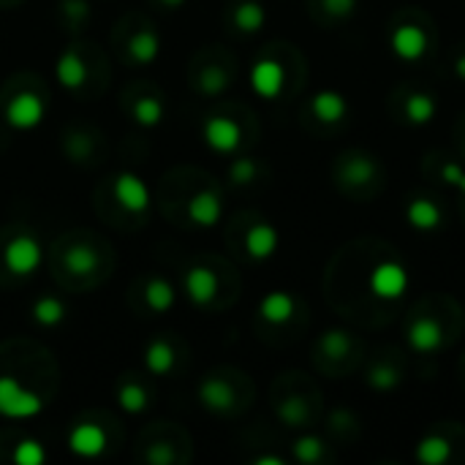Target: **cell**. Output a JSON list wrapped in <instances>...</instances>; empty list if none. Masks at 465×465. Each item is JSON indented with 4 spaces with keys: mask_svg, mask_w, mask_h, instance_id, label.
I'll use <instances>...</instances> for the list:
<instances>
[{
    "mask_svg": "<svg viewBox=\"0 0 465 465\" xmlns=\"http://www.w3.org/2000/svg\"><path fill=\"white\" fill-rule=\"evenodd\" d=\"M335 180L351 199H370L384 188V166L362 150H348L335 164Z\"/></svg>",
    "mask_w": 465,
    "mask_h": 465,
    "instance_id": "1",
    "label": "cell"
},
{
    "mask_svg": "<svg viewBox=\"0 0 465 465\" xmlns=\"http://www.w3.org/2000/svg\"><path fill=\"white\" fill-rule=\"evenodd\" d=\"M360 354H362V346L356 343V338L346 330H330L316 343L318 362L330 373H346V370L356 368L362 360Z\"/></svg>",
    "mask_w": 465,
    "mask_h": 465,
    "instance_id": "2",
    "label": "cell"
},
{
    "mask_svg": "<svg viewBox=\"0 0 465 465\" xmlns=\"http://www.w3.org/2000/svg\"><path fill=\"white\" fill-rule=\"evenodd\" d=\"M449 327L444 324L441 316H433V310H424L416 308L408 318V327H406V340L414 351L419 354H431V351H438L449 338H446Z\"/></svg>",
    "mask_w": 465,
    "mask_h": 465,
    "instance_id": "3",
    "label": "cell"
},
{
    "mask_svg": "<svg viewBox=\"0 0 465 465\" xmlns=\"http://www.w3.org/2000/svg\"><path fill=\"white\" fill-rule=\"evenodd\" d=\"M44 408V400L33 395L25 386H19L17 378L4 376L0 378V414L6 416H33Z\"/></svg>",
    "mask_w": 465,
    "mask_h": 465,
    "instance_id": "4",
    "label": "cell"
},
{
    "mask_svg": "<svg viewBox=\"0 0 465 465\" xmlns=\"http://www.w3.org/2000/svg\"><path fill=\"white\" fill-rule=\"evenodd\" d=\"M4 262L14 275H30L39 270L42 264V245L33 234H17L6 250H4Z\"/></svg>",
    "mask_w": 465,
    "mask_h": 465,
    "instance_id": "5",
    "label": "cell"
},
{
    "mask_svg": "<svg viewBox=\"0 0 465 465\" xmlns=\"http://www.w3.org/2000/svg\"><path fill=\"white\" fill-rule=\"evenodd\" d=\"M392 50L403 60H422L431 50V30L414 22H400L392 27Z\"/></svg>",
    "mask_w": 465,
    "mask_h": 465,
    "instance_id": "6",
    "label": "cell"
},
{
    "mask_svg": "<svg viewBox=\"0 0 465 465\" xmlns=\"http://www.w3.org/2000/svg\"><path fill=\"white\" fill-rule=\"evenodd\" d=\"M406 270L398 262H381L370 275V289L378 300H398L406 292Z\"/></svg>",
    "mask_w": 465,
    "mask_h": 465,
    "instance_id": "7",
    "label": "cell"
},
{
    "mask_svg": "<svg viewBox=\"0 0 465 465\" xmlns=\"http://www.w3.org/2000/svg\"><path fill=\"white\" fill-rule=\"evenodd\" d=\"M42 118H44V103H42L39 95H33V93H19L6 106V120L19 131L35 128L42 123Z\"/></svg>",
    "mask_w": 465,
    "mask_h": 465,
    "instance_id": "8",
    "label": "cell"
},
{
    "mask_svg": "<svg viewBox=\"0 0 465 465\" xmlns=\"http://www.w3.org/2000/svg\"><path fill=\"white\" fill-rule=\"evenodd\" d=\"M204 139L212 150L218 153H232L240 148V139H242V131L234 120L229 118H210L207 126H204Z\"/></svg>",
    "mask_w": 465,
    "mask_h": 465,
    "instance_id": "9",
    "label": "cell"
},
{
    "mask_svg": "<svg viewBox=\"0 0 465 465\" xmlns=\"http://www.w3.org/2000/svg\"><path fill=\"white\" fill-rule=\"evenodd\" d=\"M115 196H118V202H120L126 210H131V212H145L148 204H150V191H148V186L141 183L136 174H131V172L118 174V180H115Z\"/></svg>",
    "mask_w": 465,
    "mask_h": 465,
    "instance_id": "10",
    "label": "cell"
},
{
    "mask_svg": "<svg viewBox=\"0 0 465 465\" xmlns=\"http://www.w3.org/2000/svg\"><path fill=\"white\" fill-rule=\"evenodd\" d=\"M199 400L204 408L210 411H216V414H224V411H232L234 403H237V395H234V389L229 381L224 378H204L202 386H199Z\"/></svg>",
    "mask_w": 465,
    "mask_h": 465,
    "instance_id": "11",
    "label": "cell"
},
{
    "mask_svg": "<svg viewBox=\"0 0 465 465\" xmlns=\"http://www.w3.org/2000/svg\"><path fill=\"white\" fill-rule=\"evenodd\" d=\"M310 112L318 123H324V126H338L346 120L348 115V103L340 93H332V90H321L313 95L310 101Z\"/></svg>",
    "mask_w": 465,
    "mask_h": 465,
    "instance_id": "12",
    "label": "cell"
},
{
    "mask_svg": "<svg viewBox=\"0 0 465 465\" xmlns=\"http://www.w3.org/2000/svg\"><path fill=\"white\" fill-rule=\"evenodd\" d=\"M250 82H254V90L262 98H278V93L283 90V65L272 57L259 60L250 71Z\"/></svg>",
    "mask_w": 465,
    "mask_h": 465,
    "instance_id": "13",
    "label": "cell"
},
{
    "mask_svg": "<svg viewBox=\"0 0 465 465\" xmlns=\"http://www.w3.org/2000/svg\"><path fill=\"white\" fill-rule=\"evenodd\" d=\"M186 292L188 300L196 305H210L218 294V275L207 267H191L186 275Z\"/></svg>",
    "mask_w": 465,
    "mask_h": 465,
    "instance_id": "14",
    "label": "cell"
},
{
    "mask_svg": "<svg viewBox=\"0 0 465 465\" xmlns=\"http://www.w3.org/2000/svg\"><path fill=\"white\" fill-rule=\"evenodd\" d=\"M68 446H71V452H77V454H82V457H95V454H101V452L106 449V433H103V427L90 424V422L77 424L74 431H71V436H68Z\"/></svg>",
    "mask_w": 465,
    "mask_h": 465,
    "instance_id": "15",
    "label": "cell"
},
{
    "mask_svg": "<svg viewBox=\"0 0 465 465\" xmlns=\"http://www.w3.org/2000/svg\"><path fill=\"white\" fill-rule=\"evenodd\" d=\"M406 216L411 221L414 229L419 232H433L444 224V210L438 207V202H433L431 196H416L408 202Z\"/></svg>",
    "mask_w": 465,
    "mask_h": 465,
    "instance_id": "16",
    "label": "cell"
},
{
    "mask_svg": "<svg viewBox=\"0 0 465 465\" xmlns=\"http://www.w3.org/2000/svg\"><path fill=\"white\" fill-rule=\"evenodd\" d=\"M400 101H403L400 115H403L406 123L424 126V123H431L436 118V98H433V93H427V90L403 93Z\"/></svg>",
    "mask_w": 465,
    "mask_h": 465,
    "instance_id": "17",
    "label": "cell"
},
{
    "mask_svg": "<svg viewBox=\"0 0 465 465\" xmlns=\"http://www.w3.org/2000/svg\"><path fill=\"white\" fill-rule=\"evenodd\" d=\"M400 381H403V368H400V362H398V354H384V356H378V360H376V362L370 365V370H368V384H370L373 389H381V392L395 389Z\"/></svg>",
    "mask_w": 465,
    "mask_h": 465,
    "instance_id": "18",
    "label": "cell"
},
{
    "mask_svg": "<svg viewBox=\"0 0 465 465\" xmlns=\"http://www.w3.org/2000/svg\"><path fill=\"white\" fill-rule=\"evenodd\" d=\"M188 216L194 224L210 229V226H216L218 218H221V196L216 191H199L191 202H188Z\"/></svg>",
    "mask_w": 465,
    "mask_h": 465,
    "instance_id": "19",
    "label": "cell"
},
{
    "mask_svg": "<svg viewBox=\"0 0 465 465\" xmlns=\"http://www.w3.org/2000/svg\"><path fill=\"white\" fill-rule=\"evenodd\" d=\"M278 248V232L270 224H256L250 226L245 234V250L254 259H270Z\"/></svg>",
    "mask_w": 465,
    "mask_h": 465,
    "instance_id": "20",
    "label": "cell"
},
{
    "mask_svg": "<svg viewBox=\"0 0 465 465\" xmlns=\"http://www.w3.org/2000/svg\"><path fill=\"white\" fill-rule=\"evenodd\" d=\"M259 313L264 321H270V324H286L294 313H297V302L292 294H286V292H272L262 300L259 305Z\"/></svg>",
    "mask_w": 465,
    "mask_h": 465,
    "instance_id": "21",
    "label": "cell"
},
{
    "mask_svg": "<svg viewBox=\"0 0 465 465\" xmlns=\"http://www.w3.org/2000/svg\"><path fill=\"white\" fill-rule=\"evenodd\" d=\"M85 80H88L85 60L77 52H63L57 60V82L68 90H77L85 85Z\"/></svg>",
    "mask_w": 465,
    "mask_h": 465,
    "instance_id": "22",
    "label": "cell"
},
{
    "mask_svg": "<svg viewBox=\"0 0 465 465\" xmlns=\"http://www.w3.org/2000/svg\"><path fill=\"white\" fill-rule=\"evenodd\" d=\"M158 52H161V39L156 30H139L128 44V55L136 63H153Z\"/></svg>",
    "mask_w": 465,
    "mask_h": 465,
    "instance_id": "23",
    "label": "cell"
},
{
    "mask_svg": "<svg viewBox=\"0 0 465 465\" xmlns=\"http://www.w3.org/2000/svg\"><path fill=\"white\" fill-rule=\"evenodd\" d=\"M145 365H148V370H153L158 376H164V373H169L174 368V348L169 346V340H153V343H148V348H145Z\"/></svg>",
    "mask_w": 465,
    "mask_h": 465,
    "instance_id": "24",
    "label": "cell"
},
{
    "mask_svg": "<svg viewBox=\"0 0 465 465\" xmlns=\"http://www.w3.org/2000/svg\"><path fill=\"white\" fill-rule=\"evenodd\" d=\"M452 457V441L446 433H431L419 444V460L424 462H444Z\"/></svg>",
    "mask_w": 465,
    "mask_h": 465,
    "instance_id": "25",
    "label": "cell"
},
{
    "mask_svg": "<svg viewBox=\"0 0 465 465\" xmlns=\"http://www.w3.org/2000/svg\"><path fill=\"white\" fill-rule=\"evenodd\" d=\"M264 9L256 4V0H242V4L234 9V25L242 33H256L264 25Z\"/></svg>",
    "mask_w": 465,
    "mask_h": 465,
    "instance_id": "26",
    "label": "cell"
},
{
    "mask_svg": "<svg viewBox=\"0 0 465 465\" xmlns=\"http://www.w3.org/2000/svg\"><path fill=\"white\" fill-rule=\"evenodd\" d=\"M145 297H148V305H150L153 310H158V313H166V310L174 305V300H177V297H174V289H172V283L164 280V278L148 280Z\"/></svg>",
    "mask_w": 465,
    "mask_h": 465,
    "instance_id": "27",
    "label": "cell"
},
{
    "mask_svg": "<svg viewBox=\"0 0 465 465\" xmlns=\"http://www.w3.org/2000/svg\"><path fill=\"white\" fill-rule=\"evenodd\" d=\"M33 318L44 327H55L65 318V305L55 297H42V300H35V305H33Z\"/></svg>",
    "mask_w": 465,
    "mask_h": 465,
    "instance_id": "28",
    "label": "cell"
},
{
    "mask_svg": "<svg viewBox=\"0 0 465 465\" xmlns=\"http://www.w3.org/2000/svg\"><path fill=\"white\" fill-rule=\"evenodd\" d=\"M65 267L71 272H77V275H88L98 267V256H95V250L88 248V245H74L65 254Z\"/></svg>",
    "mask_w": 465,
    "mask_h": 465,
    "instance_id": "29",
    "label": "cell"
},
{
    "mask_svg": "<svg viewBox=\"0 0 465 465\" xmlns=\"http://www.w3.org/2000/svg\"><path fill=\"white\" fill-rule=\"evenodd\" d=\"M118 403L123 411L128 414H139V411H145L148 408V392L141 389L136 381H126L118 392Z\"/></svg>",
    "mask_w": 465,
    "mask_h": 465,
    "instance_id": "30",
    "label": "cell"
},
{
    "mask_svg": "<svg viewBox=\"0 0 465 465\" xmlns=\"http://www.w3.org/2000/svg\"><path fill=\"white\" fill-rule=\"evenodd\" d=\"M278 414H280V419L286 422V424H310V406L300 398V395H294V398H286L280 406H278Z\"/></svg>",
    "mask_w": 465,
    "mask_h": 465,
    "instance_id": "31",
    "label": "cell"
},
{
    "mask_svg": "<svg viewBox=\"0 0 465 465\" xmlns=\"http://www.w3.org/2000/svg\"><path fill=\"white\" fill-rule=\"evenodd\" d=\"M161 118H164V106H161L158 98L148 95V98H139V101L133 103V120H136L139 126H148V128H150V126H158Z\"/></svg>",
    "mask_w": 465,
    "mask_h": 465,
    "instance_id": "32",
    "label": "cell"
},
{
    "mask_svg": "<svg viewBox=\"0 0 465 465\" xmlns=\"http://www.w3.org/2000/svg\"><path fill=\"white\" fill-rule=\"evenodd\" d=\"M44 460H47V452L39 441L27 438V441L17 444V449H14V462H19V465H39Z\"/></svg>",
    "mask_w": 465,
    "mask_h": 465,
    "instance_id": "33",
    "label": "cell"
},
{
    "mask_svg": "<svg viewBox=\"0 0 465 465\" xmlns=\"http://www.w3.org/2000/svg\"><path fill=\"white\" fill-rule=\"evenodd\" d=\"M256 174H259V166L254 158H240L232 164L229 169V177H232V183L234 186H248V183H254L256 180Z\"/></svg>",
    "mask_w": 465,
    "mask_h": 465,
    "instance_id": "34",
    "label": "cell"
},
{
    "mask_svg": "<svg viewBox=\"0 0 465 465\" xmlns=\"http://www.w3.org/2000/svg\"><path fill=\"white\" fill-rule=\"evenodd\" d=\"M226 85H229V77H226L224 68H207L204 74H202V80H199V88L207 95H216V93L226 90Z\"/></svg>",
    "mask_w": 465,
    "mask_h": 465,
    "instance_id": "35",
    "label": "cell"
},
{
    "mask_svg": "<svg viewBox=\"0 0 465 465\" xmlns=\"http://www.w3.org/2000/svg\"><path fill=\"white\" fill-rule=\"evenodd\" d=\"M294 454H297L302 462H316V460H321V454H324V444H321L318 438H313V436L300 438V441L294 444Z\"/></svg>",
    "mask_w": 465,
    "mask_h": 465,
    "instance_id": "36",
    "label": "cell"
},
{
    "mask_svg": "<svg viewBox=\"0 0 465 465\" xmlns=\"http://www.w3.org/2000/svg\"><path fill=\"white\" fill-rule=\"evenodd\" d=\"M318 6L330 19H346V17L354 14L356 0H318Z\"/></svg>",
    "mask_w": 465,
    "mask_h": 465,
    "instance_id": "37",
    "label": "cell"
},
{
    "mask_svg": "<svg viewBox=\"0 0 465 465\" xmlns=\"http://www.w3.org/2000/svg\"><path fill=\"white\" fill-rule=\"evenodd\" d=\"M63 14L74 22H82V19H88V6L82 4V0H63Z\"/></svg>",
    "mask_w": 465,
    "mask_h": 465,
    "instance_id": "38",
    "label": "cell"
},
{
    "mask_svg": "<svg viewBox=\"0 0 465 465\" xmlns=\"http://www.w3.org/2000/svg\"><path fill=\"white\" fill-rule=\"evenodd\" d=\"M454 74H457L460 80H465V52H460L457 60H454Z\"/></svg>",
    "mask_w": 465,
    "mask_h": 465,
    "instance_id": "39",
    "label": "cell"
},
{
    "mask_svg": "<svg viewBox=\"0 0 465 465\" xmlns=\"http://www.w3.org/2000/svg\"><path fill=\"white\" fill-rule=\"evenodd\" d=\"M161 4H164L166 9H180V6L186 4V0H161Z\"/></svg>",
    "mask_w": 465,
    "mask_h": 465,
    "instance_id": "40",
    "label": "cell"
},
{
    "mask_svg": "<svg viewBox=\"0 0 465 465\" xmlns=\"http://www.w3.org/2000/svg\"><path fill=\"white\" fill-rule=\"evenodd\" d=\"M460 150H462V158H465V133H460Z\"/></svg>",
    "mask_w": 465,
    "mask_h": 465,
    "instance_id": "41",
    "label": "cell"
},
{
    "mask_svg": "<svg viewBox=\"0 0 465 465\" xmlns=\"http://www.w3.org/2000/svg\"><path fill=\"white\" fill-rule=\"evenodd\" d=\"M457 188H462V194H465V177H462V183H460Z\"/></svg>",
    "mask_w": 465,
    "mask_h": 465,
    "instance_id": "42",
    "label": "cell"
}]
</instances>
